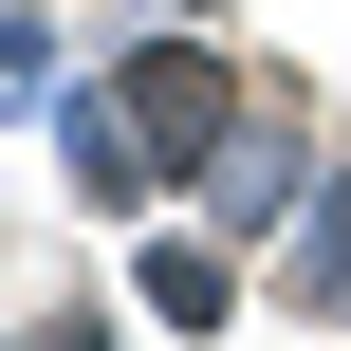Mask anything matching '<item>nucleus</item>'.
<instances>
[{
	"instance_id": "f257e3e1",
	"label": "nucleus",
	"mask_w": 351,
	"mask_h": 351,
	"mask_svg": "<svg viewBox=\"0 0 351 351\" xmlns=\"http://www.w3.org/2000/svg\"><path fill=\"white\" fill-rule=\"evenodd\" d=\"M204 148H222V56H185V37H167V56H130V74H111V111H93V185L130 204V185L204 167Z\"/></svg>"
},
{
	"instance_id": "f03ea898",
	"label": "nucleus",
	"mask_w": 351,
	"mask_h": 351,
	"mask_svg": "<svg viewBox=\"0 0 351 351\" xmlns=\"http://www.w3.org/2000/svg\"><path fill=\"white\" fill-rule=\"evenodd\" d=\"M148 315H167V333H222V259L167 241V259H148Z\"/></svg>"
},
{
	"instance_id": "7ed1b4c3",
	"label": "nucleus",
	"mask_w": 351,
	"mask_h": 351,
	"mask_svg": "<svg viewBox=\"0 0 351 351\" xmlns=\"http://www.w3.org/2000/svg\"><path fill=\"white\" fill-rule=\"evenodd\" d=\"M315 296H333V315H351V204H333V241H315Z\"/></svg>"
},
{
	"instance_id": "20e7f679",
	"label": "nucleus",
	"mask_w": 351,
	"mask_h": 351,
	"mask_svg": "<svg viewBox=\"0 0 351 351\" xmlns=\"http://www.w3.org/2000/svg\"><path fill=\"white\" fill-rule=\"evenodd\" d=\"M37 351H111V333H37Z\"/></svg>"
}]
</instances>
